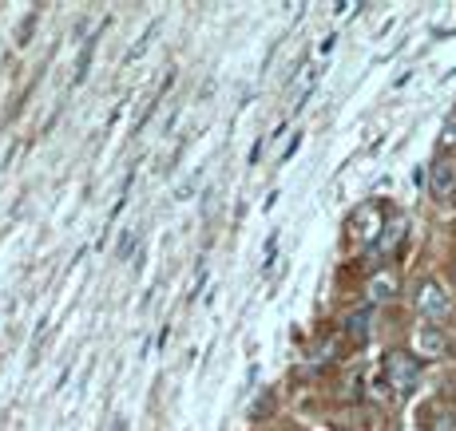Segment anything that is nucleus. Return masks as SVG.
<instances>
[{
  "instance_id": "nucleus-1",
  "label": "nucleus",
  "mask_w": 456,
  "mask_h": 431,
  "mask_svg": "<svg viewBox=\"0 0 456 431\" xmlns=\"http://www.w3.org/2000/svg\"><path fill=\"white\" fill-rule=\"evenodd\" d=\"M420 376V360L413 353H389L381 364V380L389 384L393 395H409Z\"/></svg>"
},
{
  "instance_id": "nucleus-2",
  "label": "nucleus",
  "mask_w": 456,
  "mask_h": 431,
  "mask_svg": "<svg viewBox=\"0 0 456 431\" xmlns=\"http://www.w3.org/2000/svg\"><path fill=\"white\" fill-rule=\"evenodd\" d=\"M417 309H420V316H428V321H449L452 297L444 293L441 281H420L417 285Z\"/></svg>"
},
{
  "instance_id": "nucleus-3",
  "label": "nucleus",
  "mask_w": 456,
  "mask_h": 431,
  "mask_svg": "<svg viewBox=\"0 0 456 431\" xmlns=\"http://www.w3.org/2000/svg\"><path fill=\"white\" fill-rule=\"evenodd\" d=\"M349 230H354L357 242H373V237H381V206H373V202L357 206L354 218H349Z\"/></svg>"
},
{
  "instance_id": "nucleus-4",
  "label": "nucleus",
  "mask_w": 456,
  "mask_h": 431,
  "mask_svg": "<svg viewBox=\"0 0 456 431\" xmlns=\"http://www.w3.org/2000/svg\"><path fill=\"white\" fill-rule=\"evenodd\" d=\"M428 195L433 198H452L456 195V163L452 158H436L428 166Z\"/></svg>"
},
{
  "instance_id": "nucleus-5",
  "label": "nucleus",
  "mask_w": 456,
  "mask_h": 431,
  "mask_svg": "<svg viewBox=\"0 0 456 431\" xmlns=\"http://www.w3.org/2000/svg\"><path fill=\"white\" fill-rule=\"evenodd\" d=\"M444 348H449L444 332L436 329V324H420L417 329V353L420 356H444Z\"/></svg>"
},
{
  "instance_id": "nucleus-6",
  "label": "nucleus",
  "mask_w": 456,
  "mask_h": 431,
  "mask_svg": "<svg viewBox=\"0 0 456 431\" xmlns=\"http://www.w3.org/2000/svg\"><path fill=\"white\" fill-rule=\"evenodd\" d=\"M393 293H397V277H393V274H377L370 281V297H373V301H389Z\"/></svg>"
},
{
  "instance_id": "nucleus-7",
  "label": "nucleus",
  "mask_w": 456,
  "mask_h": 431,
  "mask_svg": "<svg viewBox=\"0 0 456 431\" xmlns=\"http://www.w3.org/2000/svg\"><path fill=\"white\" fill-rule=\"evenodd\" d=\"M92 52H95V40H87V48L80 52V64H76V76H72V84H80V79L87 76V68H92Z\"/></svg>"
},
{
  "instance_id": "nucleus-8",
  "label": "nucleus",
  "mask_w": 456,
  "mask_h": 431,
  "mask_svg": "<svg viewBox=\"0 0 456 431\" xmlns=\"http://www.w3.org/2000/svg\"><path fill=\"white\" fill-rule=\"evenodd\" d=\"M441 147H456V111L444 119V127H441Z\"/></svg>"
},
{
  "instance_id": "nucleus-9",
  "label": "nucleus",
  "mask_w": 456,
  "mask_h": 431,
  "mask_svg": "<svg viewBox=\"0 0 456 431\" xmlns=\"http://www.w3.org/2000/svg\"><path fill=\"white\" fill-rule=\"evenodd\" d=\"M270 408H274V392H266V395H262L258 403H254V408H250V419H262V416H266Z\"/></svg>"
},
{
  "instance_id": "nucleus-10",
  "label": "nucleus",
  "mask_w": 456,
  "mask_h": 431,
  "mask_svg": "<svg viewBox=\"0 0 456 431\" xmlns=\"http://www.w3.org/2000/svg\"><path fill=\"white\" fill-rule=\"evenodd\" d=\"M365 321H370V313H357L354 321H349V332H354L357 340H365Z\"/></svg>"
},
{
  "instance_id": "nucleus-11",
  "label": "nucleus",
  "mask_w": 456,
  "mask_h": 431,
  "mask_svg": "<svg viewBox=\"0 0 456 431\" xmlns=\"http://www.w3.org/2000/svg\"><path fill=\"white\" fill-rule=\"evenodd\" d=\"M135 237H139L135 230H127V237H124V242H119V261H124L127 253H131V245H135Z\"/></svg>"
},
{
  "instance_id": "nucleus-12",
  "label": "nucleus",
  "mask_w": 456,
  "mask_h": 431,
  "mask_svg": "<svg viewBox=\"0 0 456 431\" xmlns=\"http://www.w3.org/2000/svg\"><path fill=\"white\" fill-rule=\"evenodd\" d=\"M111 431H127V419H116V427H111Z\"/></svg>"
}]
</instances>
